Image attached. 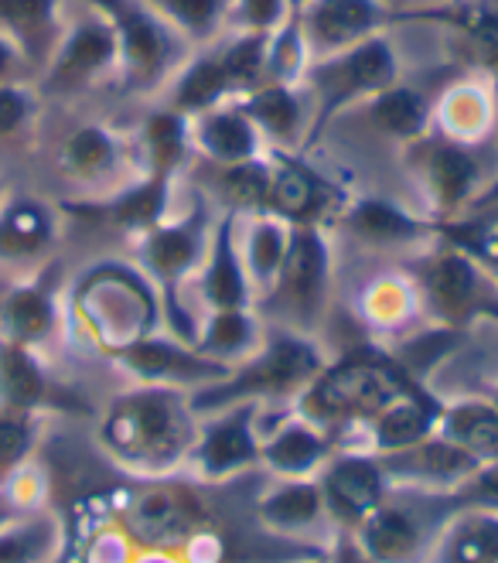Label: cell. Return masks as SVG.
<instances>
[{
  "label": "cell",
  "instance_id": "50",
  "mask_svg": "<svg viewBox=\"0 0 498 563\" xmlns=\"http://www.w3.org/2000/svg\"><path fill=\"white\" fill-rule=\"evenodd\" d=\"M130 563H178V556L168 550H141L137 556H130Z\"/></svg>",
  "mask_w": 498,
  "mask_h": 563
},
{
  "label": "cell",
  "instance_id": "48",
  "mask_svg": "<svg viewBox=\"0 0 498 563\" xmlns=\"http://www.w3.org/2000/svg\"><path fill=\"white\" fill-rule=\"evenodd\" d=\"M331 563H376L362 550L358 537L352 529H335V547H331Z\"/></svg>",
  "mask_w": 498,
  "mask_h": 563
},
{
  "label": "cell",
  "instance_id": "16",
  "mask_svg": "<svg viewBox=\"0 0 498 563\" xmlns=\"http://www.w3.org/2000/svg\"><path fill=\"white\" fill-rule=\"evenodd\" d=\"M171 178H157V175H137L126 185H120L110 195L99 198H79V202H62L58 209L65 216H76L89 225H107L117 233L137 240L157 222L171 216Z\"/></svg>",
  "mask_w": 498,
  "mask_h": 563
},
{
  "label": "cell",
  "instance_id": "14",
  "mask_svg": "<svg viewBox=\"0 0 498 563\" xmlns=\"http://www.w3.org/2000/svg\"><path fill=\"white\" fill-rule=\"evenodd\" d=\"M58 172L76 185L79 198L110 195L130 178H137V154L134 141L117 134L107 123H82L58 147Z\"/></svg>",
  "mask_w": 498,
  "mask_h": 563
},
{
  "label": "cell",
  "instance_id": "25",
  "mask_svg": "<svg viewBox=\"0 0 498 563\" xmlns=\"http://www.w3.org/2000/svg\"><path fill=\"white\" fill-rule=\"evenodd\" d=\"M274 185L267 198V212L290 225H308L328 219V212L345 209V191L339 185H331L321 178L314 168H308L305 161H297L294 154H274Z\"/></svg>",
  "mask_w": 498,
  "mask_h": 563
},
{
  "label": "cell",
  "instance_id": "31",
  "mask_svg": "<svg viewBox=\"0 0 498 563\" xmlns=\"http://www.w3.org/2000/svg\"><path fill=\"white\" fill-rule=\"evenodd\" d=\"M164 89H168L164 92V103L185 117H198L236 99V89H232L219 45H206L198 55H188L185 65Z\"/></svg>",
  "mask_w": 498,
  "mask_h": 563
},
{
  "label": "cell",
  "instance_id": "21",
  "mask_svg": "<svg viewBox=\"0 0 498 563\" xmlns=\"http://www.w3.org/2000/svg\"><path fill=\"white\" fill-rule=\"evenodd\" d=\"M396 24H441L454 31L461 52L482 73L498 76V0H447V4L400 8Z\"/></svg>",
  "mask_w": 498,
  "mask_h": 563
},
{
  "label": "cell",
  "instance_id": "24",
  "mask_svg": "<svg viewBox=\"0 0 498 563\" xmlns=\"http://www.w3.org/2000/svg\"><path fill=\"white\" fill-rule=\"evenodd\" d=\"M236 222H240V216L229 209L215 219L206 263L191 280V287L198 290V301H206L209 311L256 308L253 287H250L243 256H240V243H236Z\"/></svg>",
  "mask_w": 498,
  "mask_h": 563
},
{
  "label": "cell",
  "instance_id": "53",
  "mask_svg": "<svg viewBox=\"0 0 498 563\" xmlns=\"http://www.w3.org/2000/svg\"><path fill=\"white\" fill-rule=\"evenodd\" d=\"M55 563H73V560H69V553H65V550H62V556H58Z\"/></svg>",
  "mask_w": 498,
  "mask_h": 563
},
{
  "label": "cell",
  "instance_id": "1",
  "mask_svg": "<svg viewBox=\"0 0 498 563\" xmlns=\"http://www.w3.org/2000/svg\"><path fill=\"white\" fill-rule=\"evenodd\" d=\"M191 393L178 386H130L113 396L99 417L96 444L117 468L137 478H164L185 472L198 438Z\"/></svg>",
  "mask_w": 498,
  "mask_h": 563
},
{
  "label": "cell",
  "instance_id": "47",
  "mask_svg": "<svg viewBox=\"0 0 498 563\" xmlns=\"http://www.w3.org/2000/svg\"><path fill=\"white\" fill-rule=\"evenodd\" d=\"M21 79H31V82H35V76H31L24 55L14 48L11 38L0 35V82H21Z\"/></svg>",
  "mask_w": 498,
  "mask_h": 563
},
{
  "label": "cell",
  "instance_id": "36",
  "mask_svg": "<svg viewBox=\"0 0 498 563\" xmlns=\"http://www.w3.org/2000/svg\"><path fill=\"white\" fill-rule=\"evenodd\" d=\"M267 339V324H263L256 308H236V311H209L206 324L198 328L195 349L222 362V366L236 369L246 358H253Z\"/></svg>",
  "mask_w": 498,
  "mask_h": 563
},
{
  "label": "cell",
  "instance_id": "17",
  "mask_svg": "<svg viewBox=\"0 0 498 563\" xmlns=\"http://www.w3.org/2000/svg\"><path fill=\"white\" fill-rule=\"evenodd\" d=\"M311 58L352 48L396 24V8L386 0H305L297 11Z\"/></svg>",
  "mask_w": 498,
  "mask_h": 563
},
{
  "label": "cell",
  "instance_id": "46",
  "mask_svg": "<svg viewBox=\"0 0 498 563\" xmlns=\"http://www.w3.org/2000/svg\"><path fill=\"white\" fill-rule=\"evenodd\" d=\"M451 506L454 509H488L498 512V461L482 465L468 482H461L451 492Z\"/></svg>",
  "mask_w": 498,
  "mask_h": 563
},
{
  "label": "cell",
  "instance_id": "39",
  "mask_svg": "<svg viewBox=\"0 0 498 563\" xmlns=\"http://www.w3.org/2000/svg\"><path fill=\"white\" fill-rule=\"evenodd\" d=\"M495 123V99L482 82H457L434 107V130L451 141L475 144Z\"/></svg>",
  "mask_w": 498,
  "mask_h": 563
},
{
  "label": "cell",
  "instance_id": "30",
  "mask_svg": "<svg viewBox=\"0 0 498 563\" xmlns=\"http://www.w3.org/2000/svg\"><path fill=\"white\" fill-rule=\"evenodd\" d=\"M134 154L141 175H157V178H178V172L188 164L191 151V117L171 110L168 103L154 107L134 137Z\"/></svg>",
  "mask_w": 498,
  "mask_h": 563
},
{
  "label": "cell",
  "instance_id": "10",
  "mask_svg": "<svg viewBox=\"0 0 498 563\" xmlns=\"http://www.w3.org/2000/svg\"><path fill=\"white\" fill-rule=\"evenodd\" d=\"M120 73V45L113 24L86 8L79 18L65 21L62 38L48 58V65L38 73L35 86L42 99H73L82 96L107 79H117Z\"/></svg>",
  "mask_w": 498,
  "mask_h": 563
},
{
  "label": "cell",
  "instance_id": "9",
  "mask_svg": "<svg viewBox=\"0 0 498 563\" xmlns=\"http://www.w3.org/2000/svg\"><path fill=\"white\" fill-rule=\"evenodd\" d=\"M331 267H335V256H331L328 229L321 222L290 225V246L280 274L270 294L256 301V311H267L277 318V324L311 335L328 311Z\"/></svg>",
  "mask_w": 498,
  "mask_h": 563
},
{
  "label": "cell",
  "instance_id": "38",
  "mask_svg": "<svg viewBox=\"0 0 498 563\" xmlns=\"http://www.w3.org/2000/svg\"><path fill=\"white\" fill-rule=\"evenodd\" d=\"M65 550V522L48 506L21 512L0 529V563H55Z\"/></svg>",
  "mask_w": 498,
  "mask_h": 563
},
{
  "label": "cell",
  "instance_id": "32",
  "mask_svg": "<svg viewBox=\"0 0 498 563\" xmlns=\"http://www.w3.org/2000/svg\"><path fill=\"white\" fill-rule=\"evenodd\" d=\"M236 243H240V256L243 267L253 287V301H263L270 294L280 263L287 256L290 246V222L277 219L274 212H250L240 216L236 222Z\"/></svg>",
  "mask_w": 498,
  "mask_h": 563
},
{
  "label": "cell",
  "instance_id": "22",
  "mask_svg": "<svg viewBox=\"0 0 498 563\" xmlns=\"http://www.w3.org/2000/svg\"><path fill=\"white\" fill-rule=\"evenodd\" d=\"M339 216H342L345 233L355 243L373 246V250H407V246H427L441 240L434 219H423L379 195L348 198Z\"/></svg>",
  "mask_w": 498,
  "mask_h": 563
},
{
  "label": "cell",
  "instance_id": "43",
  "mask_svg": "<svg viewBox=\"0 0 498 563\" xmlns=\"http://www.w3.org/2000/svg\"><path fill=\"white\" fill-rule=\"evenodd\" d=\"M42 438V417L0 407V488L31 465Z\"/></svg>",
  "mask_w": 498,
  "mask_h": 563
},
{
  "label": "cell",
  "instance_id": "54",
  "mask_svg": "<svg viewBox=\"0 0 498 563\" xmlns=\"http://www.w3.org/2000/svg\"><path fill=\"white\" fill-rule=\"evenodd\" d=\"M491 404H495V410H498V389H495V396H491Z\"/></svg>",
  "mask_w": 498,
  "mask_h": 563
},
{
  "label": "cell",
  "instance_id": "26",
  "mask_svg": "<svg viewBox=\"0 0 498 563\" xmlns=\"http://www.w3.org/2000/svg\"><path fill=\"white\" fill-rule=\"evenodd\" d=\"M65 396H69L65 386H58L48 373V355L0 342V407L45 417L48 410L69 407Z\"/></svg>",
  "mask_w": 498,
  "mask_h": 563
},
{
  "label": "cell",
  "instance_id": "11",
  "mask_svg": "<svg viewBox=\"0 0 498 563\" xmlns=\"http://www.w3.org/2000/svg\"><path fill=\"white\" fill-rule=\"evenodd\" d=\"M403 164L413 175V185L427 198L434 222H454L468 212L482 195L478 157L468 144L451 141L438 130L403 144Z\"/></svg>",
  "mask_w": 498,
  "mask_h": 563
},
{
  "label": "cell",
  "instance_id": "15",
  "mask_svg": "<svg viewBox=\"0 0 498 563\" xmlns=\"http://www.w3.org/2000/svg\"><path fill=\"white\" fill-rule=\"evenodd\" d=\"M117 366L144 386H212L222 383L232 369L222 362L202 355L195 345L175 339L171 331H151V335L137 339L134 345H126L123 352L113 355Z\"/></svg>",
  "mask_w": 498,
  "mask_h": 563
},
{
  "label": "cell",
  "instance_id": "4",
  "mask_svg": "<svg viewBox=\"0 0 498 563\" xmlns=\"http://www.w3.org/2000/svg\"><path fill=\"white\" fill-rule=\"evenodd\" d=\"M324 366H328V358L311 335L274 324L267 328V339H263L253 358H246L243 366L232 369L222 383H212L191 393V410L212 413V410L243 404V400L263 404V400H277V396H297L321 376Z\"/></svg>",
  "mask_w": 498,
  "mask_h": 563
},
{
  "label": "cell",
  "instance_id": "23",
  "mask_svg": "<svg viewBox=\"0 0 498 563\" xmlns=\"http://www.w3.org/2000/svg\"><path fill=\"white\" fill-rule=\"evenodd\" d=\"M236 103L256 123L259 137L277 154H294L308 147L311 130V96L301 82H263Z\"/></svg>",
  "mask_w": 498,
  "mask_h": 563
},
{
  "label": "cell",
  "instance_id": "6",
  "mask_svg": "<svg viewBox=\"0 0 498 563\" xmlns=\"http://www.w3.org/2000/svg\"><path fill=\"white\" fill-rule=\"evenodd\" d=\"M82 4L103 14L117 31V82L126 96H151L164 89L185 65L191 45L144 0H82Z\"/></svg>",
  "mask_w": 498,
  "mask_h": 563
},
{
  "label": "cell",
  "instance_id": "8",
  "mask_svg": "<svg viewBox=\"0 0 498 563\" xmlns=\"http://www.w3.org/2000/svg\"><path fill=\"white\" fill-rule=\"evenodd\" d=\"M113 519L134 540L137 550H168V553L185 550L212 522L202 488L175 475L144 478L137 488H130L126 499L117 503Z\"/></svg>",
  "mask_w": 498,
  "mask_h": 563
},
{
  "label": "cell",
  "instance_id": "12",
  "mask_svg": "<svg viewBox=\"0 0 498 563\" xmlns=\"http://www.w3.org/2000/svg\"><path fill=\"white\" fill-rule=\"evenodd\" d=\"M65 274L62 263L48 260L42 267L14 274L0 290V342H14L48 355L65 335Z\"/></svg>",
  "mask_w": 498,
  "mask_h": 563
},
{
  "label": "cell",
  "instance_id": "19",
  "mask_svg": "<svg viewBox=\"0 0 498 563\" xmlns=\"http://www.w3.org/2000/svg\"><path fill=\"white\" fill-rule=\"evenodd\" d=\"M314 478L335 529H355L389 495V478L379 457L362 451H345L339 457L331 454Z\"/></svg>",
  "mask_w": 498,
  "mask_h": 563
},
{
  "label": "cell",
  "instance_id": "29",
  "mask_svg": "<svg viewBox=\"0 0 498 563\" xmlns=\"http://www.w3.org/2000/svg\"><path fill=\"white\" fill-rule=\"evenodd\" d=\"M331 454L335 451H331L328 430L301 413L259 441V465L277 478H314Z\"/></svg>",
  "mask_w": 498,
  "mask_h": 563
},
{
  "label": "cell",
  "instance_id": "51",
  "mask_svg": "<svg viewBox=\"0 0 498 563\" xmlns=\"http://www.w3.org/2000/svg\"><path fill=\"white\" fill-rule=\"evenodd\" d=\"M386 4L400 11V8H420V4H427V0H386Z\"/></svg>",
  "mask_w": 498,
  "mask_h": 563
},
{
  "label": "cell",
  "instance_id": "7",
  "mask_svg": "<svg viewBox=\"0 0 498 563\" xmlns=\"http://www.w3.org/2000/svg\"><path fill=\"white\" fill-rule=\"evenodd\" d=\"M417 301L438 324L468 331L475 321H498V284L475 256L441 240L413 263Z\"/></svg>",
  "mask_w": 498,
  "mask_h": 563
},
{
  "label": "cell",
  "instance_id": "45",
  "mask_svg": "<svg viewBox=\"0 0 498 563\" xmlns=\"http://www.w3.org/2000/svg\"><path fill=\"white\" fill-rule=\"evenodd\" d=\"M305 0H236L232 8V27L236 31H263L270 35L284 21L301 11Z\"/></svg>",
  "mask_w": 498,
  "mask_h": 563
},
{
  "label": "cell",
  "instance_id": "27",
  "mask_svg": "<svg viewBox=\"0 0 498 563\" xmlns=\"http://www.w3.org/2000/svg\"><path fill=\"white\" fill-rule=\"evenodd\" d=\"M191 151L215 164V168H229V164L259 157L267 151V144H263L259 130L246 117V110L232 99V103L191 117Z\"/></svg>",
  "mask_w": 498,
  "mask_h": 563
},
{
  "label": "cell",
  "instance_id": "20",
  "mask_svg": "<svg viewBox=\"0 0 498 563\" xmlns=\"http://www.w3.org/2000/svg\"><path fill=\"white\" fill-rule=\"evenodd\" d=\"M376 457L389 485L427 488V492H454L461 482H468L482 468V461L475 454L447 441L444 434H430L403 451H389Z\"/></svg>",
  "mask_w": 498,
  "mask_h": 563
},
{
  "label": "cell",
  "instance_id": "34",
  "mask_svg": "<svg viewBox=\"0 0 498 563\" xmlns=\"http://www.w3.org/2000/svg\"><path fill=\"white\" fill-rule=\"evenodd\" d=\"M362 113L379 134L400 141V144H410L434 130V103L427 99V92L407 86L403 79L365 99Z\"/></svg>",
  "mask_w": 498,
  "mask_h": 563
},
{
  "label": "cell",
  "instance_id": "42",
  "mask_svg": "<svg viewBox=\"0 0 498 563\" xmlns=\"http://www.w3.org/2000/svg\"><path fill=\"white\" fill-rule=\"evenodd\" d=\"M274 157L259 154L243 164H229L219 168V195L225 198L229 212L250 216V212H267V198L274 185Z\"/></svg>",
  "mask_w": 498,
  "mask_h": 563
},
{
  "label": "cell",
  "instance_id": "56",
  "mask_svg": "<svg viewBox=\"0 0 498 563\" xmlns=\"http://www.w3.org/2000/svg\"><path fill=\"white\" fill-rule=\"evenodd\" d=\"M495 82H498V76H495Z\"/></svg>",
  "mask_w": 498,
  "mask_h": 563
},
{
  "label": "cell",
  "instance_id": "52",
  "mask_svg": "<svg viewBox=\"0 0 498 563\" xmlns=\"http://www.w3.org/2000/svg\"><path fill=\"white\" fill-rule=\"evenodd\" d=\"M11 195V188H8V181L4 178H0V206H4V198Z\"/></svg>",
  "mask_w": 498,
  "mask_h": 563
},
{
  "label": "cell",
  "instance_id": "55",
  "mask_svg": "<svg viewBox=\"0 0 498 563\" xmlns=\"http://www.w3.org/2000/svg\"><path fill=\"white\" fill-rule=\"evenodd\" d=\"M314 563H324V560H314Z\"/></svg>",
  "mask_w": 498,
  "mask_h": 563
},
{
  "label": "cell",
  "instance_id": "44",
  "mask_svg": "<svg viewBox=\"0 0 498 563\" xmlns=\"http://www.w3.org/2000/svg\"><path fill=\"white\" fill-rule=\"evenodd\" d=\"M42 92L31 79L0 82V147L21 144L38 123Z\"/></svg>",
  "mask_w": 498,
  "mask_h": 563
},
{
  "label": "cell",
  "instance_id": "41",
  "mask_svg": "<svg viewBox=\"0 0 498 563\" xmlns=\"http://www.w3.org/2000/svg\"><path fill=\"white\" fill-rule=\"evenodd\" d=\"M188 45H215L232 27L236 0H144Z\"/></svg>",
  "mask_w": 498,
  "mask_h": 563
},
{
  "label": "cell",
  "instance_id": "13",
  "mask_svg": "<svg viewBox=\"0 0 498 563\" xmlns=\"http://www.w3.org/2000/svg\"><path fill=\"white\" fill-rule=\"evenodd\" d=\"M259 400L229 404L222 410L206 413L198 423V438L188 451L185 472L195 482H225L259 465Z\"/></svg>",
  "mask_w": 498,
  "mask_h": 563
},
{
  "label": "cell",
  "instance_id": "37",
  "mask_svg": "<svg viewBox=\"0 0 498 563\" xmlns=\"http://www.w3.org/2000/svg\"><path fill=\"white\" fill-rule=\"evenodd\" d=\"M441 410L444 407H438L420 386H413L407 396H400V400L389 404L383 413H376L369 423H365L373 434V451L376 454L403 451L430 434H438Z\"/></svg>",
  "mask_w": 498,
  "mask_h": 563
},
{
  "label": "cell",
  "instance_id": "33",
  "mask_svg": "<svg viewBox=\"0 0 498 563\" xmlns=\"http://www.w3.org/2000/svg\"><path fill=\"white\" fill-rule=\"evenodd\" d=\"M256 519L280 537H301L324 519L331 522L318 478H280L256 503Z\"/></svg>",
  "mask_w": 498,
  "mask_h": 563
},
{
  "label": "cell",
  "instance_id": "28",
  "mask_svg": "<svg viewBox=\"0 0 498 563\" xmlns=\"http://www.w3.org/2000/svg\"><path fill=\"white\" fill-rule=\"evenodd\" d=\"M65 21V0H0V35L14 42L35 79L48 65Z\"/></svg>",
  "mask_w": 498,
  "mask_h": 563
},
{
  "label": "cell",
  "instance_id": "2",
  "mask_svg": "<svg viewBox=\"0 0 498 563\" xmlns=\"http://www.w3.org/2000/svg\"><path fill=\"white\" fill-rule=\"evenodd\" d=\"M65 321L107 355L123 352L161 324V297L130 263H96L65 294Z\"/></svg>",
  "mask_w": 498,
  "mask_h": 563
},
{
  "label": "cell",
  "instance_id": "5",
  "mask_svg": "<svg viewBox=\"0 0 498 563\" xmlns=\"http://www.w3.org/2000/svg\"><path fill=\"white\" fill-rule=\"evenodd\" d=\"M400 76H403V62H400L396 45L386 38V31L352 45V48L311 58V65L305 69V79H301V86L311 96L308 147L321 141L328 123L339 113L365 103V99L376 96L379 89L400 82Z\"/></svg>",
  "mask_w": 498,
  "mask_h": 563
},
{
  "label": "cell",
  "instance_id": "49",
  "mask_svg": "<svg viewBox=\"0 0 498 563\" xmlns=\"http://www.w3.org/2000/svg\"><path fill=\"white\" fill-rule=\"evenodd\" d=\"M24 509L18 506V499H14V495L8 492V488H0V529H4L11 519H18Z\"/></svg>",
  "mask_w": 498,
  "mask_h": 563
},
{
  "label": "cell",
  "instance_id": "3",
  "mask_svg": "<svg viewBox=\"0 0 498 563\" xmlns=\"http://www.w3.org/2000/svg\"><path fill=\"white\" fill-rule=\"evenodd\" d=\"M417 379H410L389 352H348L335 366H324L321 376L297 393V410L318 427L369 423L389 404L407 396Z\"/></svg>",
  "mask_w": 498,
  "mask_h": 563
},
{
  "label": "cell",
  "instance_id": "35",
  "mask_svg": "<svg viewBox=\"0 0 498 563\" xmlns=\"http://www.w3.org/2000/svg\"><path fill=\"white\" fill-rule=\"evenodd\" d=\"M430 563H498V512L454 509L430 547Z\"/></svg>",
  "mask_w": 498,
  "mask_h": 563
},
{
  "label": "cell",
  "instance_id": "18",
  "mask_svg": "<svg viewBox=\"0 0 498 563\" xmlns=\"http://www.w3.org/2000/svg\"><path fill=\"white\" fill-rule=\"evenodd\" d=\"M62 236V209L35 195H8L0 206V267L27 274L55 260Z\"/></svg>",
  "mask_w": 498,
  "mask_h": 563
},
{
  "label": "cell",
  "instance_id": "40",
  "mask_svg": "<svg viewBox=\"0 0 498 563\" xmlns=\"http://www.w3.org/2000/svg\"><path fill=\"white\" fill-rule=\"evenodd\" d=\"M438 434L475 454L482 465L498 461V410L491 400H457L444 407Z\"/></svg>",
  "mask_w": 498,
  "mask_h": 563
}]
</instances>
